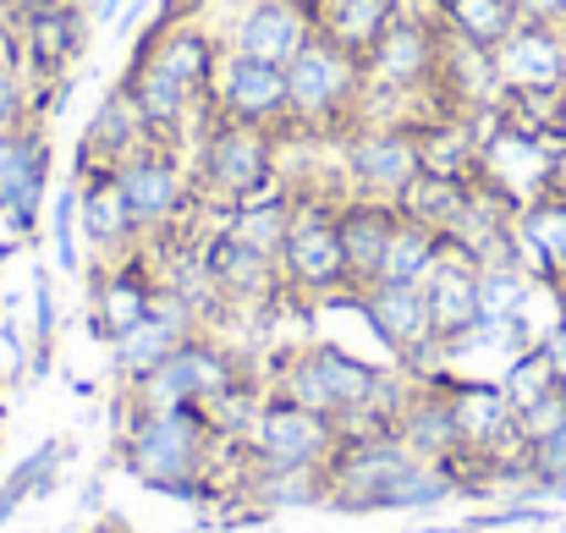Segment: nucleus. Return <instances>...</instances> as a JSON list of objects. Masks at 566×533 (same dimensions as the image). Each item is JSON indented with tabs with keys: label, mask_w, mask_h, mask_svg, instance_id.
Segmentation results:
<instances>
[{
	"label": "nucleus",
	"mask_w": 566,
	"mask_h": 533,
	"mask_svg": "<svg viewBox=\"0 0 566 533\" xmlns=\"http://www.w3.org/2000/svg\"><path fill=\"white\" fill-rule=\"evenodd\" d=\"M116 418H122V429H116L122 468L144 490L171 495V501H209L214 495V446H220V435L209 429L203 407H138L122 390Z\"/></svg>",
	"instance_id": "nucleus-1"
},
{
	"label": "nucleus",
	"mask_w": 566,
	"mask_h": 533,
	"mask_svg": "<svg viewBox=\"0 0 566 533\" xmlns=\"http://www.w3.org/2000/svg\"><path fill=\"white\" fill-rule=\"evenodd\" d=\"M286 88H292V133L286 138H331V144H342L364 122L369 72H364V61L353 50H342L336 39H325L314 28L308 44L286 61Z\"/></svg>",
	"instance_id": "nucleus-2"
},
{
	"label": "nucleus",
	"mask_w": 566,
	"mask_h": 533,
	"mask_svg": "<svg viewBox=\"0 0 566 533\" xmlns=\"http://www.w3.org/2000/svg\"><path fill=\"white\" fill-rule=\"evenodd\" d=\"M281 133L270 127H248V122H220L209 116L198 127V149H192V192L203 209H237L259 192H270L281 177Z\"/></svg>",
	"instance_id": "nucleus-3"
},
{
	"label": "nucleus",
	"mask_w": 566,
	"mask_h": 533,
	"mask_svg": "<svg viewBox=\"0 0 566 533\" xmlns=\"http://www.w3.org/2000/svg\"><path fill=\"white\" fill-rule=\"evenodd\" d=\"M342 451L336 418L270 390L242 435V462L248 473H325L331 457Z\"/></svg>",
	"instance_id": "nucleus-4"
},
{
	"label": "nucleus",
	"mask_w": 566,
	"mask_h": 533,
	"mask_svg": "<svg viewBox=\"0 0 566 533\" xmlns=\"http://www.w3.org/2000/svg\"><path fill=\"white\" fill-rule=\"evenodd\" d=\"M297 187V181H292ZM342 198L331 192H308L297 187V203H292V231L281 242V281L292 297H308V303H325V297H342L353 292L347 286V253H342V220H336Z\"/></svg>",
	"instance_id": "nucleus-5"
},
{
	"label": "nucleus",
	"mask_w": 566,
	"mask_h": 533,
	"mask_svg": "<svg viewBox=\"0 0 566 533\" xmlns=\"http://www.w3.org/2000/svg\"><path fill=\"white\" fill-rule=\"evenodd\" d=\"M375 368L379 363H364L358 353H347L342 342H308L303 353H292L281 363L275 390L303 401V407H314V412H325V418H336V429H342L353 412H364Z\"/></svg>",
	"instance_id": "nucleus-6"
},
{
	"label": "nucleus",
	"mask_w": 566,
	"mask_h": 533,
	"mask_svg": "<svg viewBox=\"0 0 566 533\" xmlns=\"http://www.w3.org/2000/svg\"><path fill=\"white\" fill-rule=\"evenodd\" d=\"M342 171H347L358 198L396 203L423 177V138H418L412 122H358L342 138Z\"/></svg>",
	"instance_id": "nucleus-7"
},
{
	"label": "nucleus",
	"mask_w": 566,
	"mask_h": 533,
	"mask_svg": "<svg viewBox=\"0 0 566 533\" xmlns=\"http://www.w3.org/2000/svg\"><path fill=\"white\" fill-rule=\"evenodd\" d=\"M237 379H248V368L237 363V353H226L220 342L192 331L160 368H149L144 379L127 385V401H138V407H203L209 396L231 390Z\"/></svg>",
	"instance_id": "nucleus-8"
},
{
	"label": "nucleus",
	"mask_w": 566,
	"mask_h": 533,
	"mask_svg": "<svg viewBox=\"0 0 566 533\" xmlns=\"http://www.w3.org/2000/svg\"><path fill=\"white\" fill-rule=\"evenodd\" d=\"M116 187L133 209V226L138 237H177V215L198 203L192 192V171L182 166V149L177 144H149L144 155H133L127 166H116Z\"/></svg>",
	"instance_id": "nucleus-9"
},
{
	"label": "nucleus",
	"mask_w": 566,
	"mask_h": 533,
	"mask_svg": "<svg viewBox=\"0 0 566 533\" xmlns=\"http://www.w3.org/2000/svg\"><path fill=\"white\" fill-rule=\"evenodd\" d=\"M209 116L220 122H248V127H270V133H292V88H286V66L270 61H248V55H226L209 88ZM203 116V122H209Z\"/></svg>",
	"instance_id": "nucleus-10"
},
{
	"label": "nucleus",
	"mask_w": 566,
	"mask_h": 533,
	"mask_svg": "<svg viewBox=\"0 0 566 533\" xmlns=\"http://www.w3.org/2000/svg\"><path fill=\"white\" fill-rule=\"evenodd\" d=\"M440 66V17L434 11H401L385 39L364 55L369 94H429Z\"/></svg>",
	"instance_id": "nucleus-11"
},
{
	"label": "nucleus",
	"mask_w": 566,
	"mask_h": 533,
	"mask_svg": "<svg viewBox=\"0 0 566 533\" xmlns=\"http://www.w3.org/2000/svg\"><path fill=\"white\" fill-rule=\"evenodd\" d=\"M17 28H22V77L28 83H61L88 50L94 11L83 0H44V6L22 11Z\"/></svg>",
	"instance_id": "nucleus-12"
},
{
	"label": "nucleus",
	"mask_w": 566,
	"mask_h": 533,
	"mask_svg": "<svg viewBox=\"0 0 566 533\" xmlns=\"http://www.w3.org/2000/svg\"><path fill=\"white\" fill-rule=\"evenodd\" d=\"M198 264H203V275H209V286L226 309H253V303H270V297L286 292L281 259L231 237V231H209L198 242Z\"/></svg>",
	"instance_id": "nucleus-13"
},
{
	"label": "nucleus",
	"mask_w": 566,
	"mask_h": 533,
	"mask_svg": "<svg viewBox=\"0 0 566 533\" xmlns=\"http://www.w3.org/2000/svg\"><path fill=\"white\" fill-rule=\"evenodd\" d=\"M314 33V6L308 0H248L231 22L226 55H248V61H270L286 66Z\"/></svg>",
	"instance_id": "nucleus-14"
},
{
	"label": "nucleus",
	"mask_w": 566,
	"mask_h": 533,
	"mask_svg": "<svg viewBox=\"0 0 566 533\" xmlns=\"http://www.w3.org/2000/svg\"><path fill=\"white\" fill-rule=\"evenodd\" d=\"M358 314H364L369 336H375L396 363L434 342V320H429V297H423V286H407V281H375V286L358 292Z\"/></svg>",
	"instance_id": "nucleus-15"
},
{
	"label": "nucleus",
	"mask_w": 566,
	"mask_h": 533,
	"mask_svg": "<svg viewBox=\"0 0 566 533\" xmlns=\"http://www.w3.org/2000/svg\"><path fill=\"white\" fill-rule=\"evenodd\" d=\"M192 331H203V325H198V309L182 303L177 292H160V303L149 309V320H138L127 336H116V342H111V363H116L122 385L144 379L149 368H160L166 357L188 342Z\"/></svg>",
	"instance_id": "nucleus-16"
},
{
	"label": "nucleus",
	"mask_w": 566,
	"mask_h": 533,
	"mask_svg": "<svg viewBox=\"0 0 566 533\" xmlns=\"http://www.w3.org/2000/svg\"><path fill=\"white\" fill-rule=\"evenodd\" d=\"M495 77L501 88H545L562 94L566 88V28L551 22H517L501 44H495Z\"/></svg>",
	"instance_id": "nucleus-17"
},
{
	"label": "nucleus",
	"mask_w": 566,
	"mask_h": 533,
	"mask_svg": "<svg viewBox=\"0 0 566 533\" xmlns=\"http://www.w3.org/2000/svg\"><path fill=\"white\" fill-rule=\"evenodd\" d=\"M77 226H83V242L99 264L122 259L144 242L133 226V209L116 187V171H105V166H77Z\"/></svg>",
	"instance_id": "nucleus-18"
},
{
	"label": "nucleus",
	"mask_w": 566,
	"mask_h": 533,
	"mask_svg": "<svg viewBox=\"0 0 566 533\" xmlns=\"http://www.w3.org/2000/svg\"><path fill=\"white\" fill-rule=\"evenodd\" d=\"M149 144H160V133L149 127V116L138 111V100L116 83V88L94 105V116H88L77 166H105V171H116V166H127L133 155H144Z\"/></svg>",
	"instance_id": "nucleus-19"
},
{
	"label": "nucleus",
	"mask_w": 566,
	"mask_h": 533,
	"mask_svg": "<svg viewBox=\"0 0 566 533\" xmlns=\"http://www.w3.org/2000/svg\"><path fill=\"white\" fill-rule=\"evenodd\" d=\"M342 253H347V286L364 292L379 281V264H385V248H390V231H396V203L385 198H358L347 192L342 209Z\"/></svg>",
	"instance_id": "nucleus-20"
},
{
	"label": "nucleus",
	"mask_w": 566,
	"mask_h": 533,
	"mask_svg": "<svg viewBox=\"0 0 566 533\" xmlns=\"http://www.w3.org/2000/svg\"><path fill=\"white\" fill-rule=\"evenodd\" d=\"M517 259L534 281H556L566 286V198L562 192H539L517 209Z\"/></svg>",
	"instance_id": "nucleus-21"
},
{
	"label": "nucleus",
	"mask_w": 566,
	"mask_h": 533,
	"mask_svg": "<svg viewBox=\"0 0 566 533\" xmlns=\"http://www.w3.org/2000/svg\"><path fill=\"white\" fill-rule=\"evenodd\" d=\"M44 192H50V138H44V122L0 133V203L39 209Z\"/></svg>",
	"instance_id": "nucleus-22"
},
{
	"label": "nucleus",
	"mask_w": 566,
	"mask_h": 533,
	"mask_svg": "<svg viewBox=\"0 0 566 533\" xmlns=\"http://www.w3.org/2000/svg\"><path fill=\"white\" fill-rule=\"evenodd\" d=\"M401 11H407L401 0H319V6H314V28L364 61Z\"/></svg>",
	"instance_id": "nucleus-23"
},
{
	"label": "nucleus",
	"mask_w": 566,
	"mask_h": 533,
	"mask_svg": "<svg viewBox=\"0 0 566 533\" xmlns=\"http://www.w3.org/2000/svg\"><path fill=\"white\" fill-rule=\"evenodd\" d=\"M446 237L434 226H418L396 209V231H390V248H385V264H379V281H407V286H423V275L434 270Z\"/></svg>",
	"instance_id": "nucleus-24"
},
{
	"label": "nucleus",
	"mask_w": 566,
	"mask_h": 533,
	"mask_svg": "<svg viewBox=\"0 0 566 533\" xmlns=\"http://www.w3.org/2000/svg\"><path fill=\"white\" fill-rule=\"evenodd\" d=\"M429 11L440 17L446 33H457V39H468V44H484V50H495V44L517 28L512 0H434Z\"/></svg>",
	"instance_id": "nucleus-25"
},
{
	"label": "nucleus",
	"mask_w": 566,
	"mask_h": 533,
	"mask_svg": "<svg viewBox=\"0 0 566 533\" xmlns=\"http://www.w3.org/2000/svg\"><path fill=\"white\" fill-rule=\"evenodd\" d=\"M534 292V275L517 264H490L479 270V320H517Z\"/></svg>",
	"instance_id": "nucleus-26"
},
{
	"label": "nucleus",
	"mask_w": 566,
	"mask_h": 533,
	"mask_svg": "<svg viewBox=\"0 0 566 533\" xmlns=\"http://www.w3.org/2000/svg\"><path fill=\"white\" fill-rule=\"evenodd\" d=\"M77 177L61 181L55 203H50V248H55V270L61 275H77L83 270V248H77Z\"/></svg>",
	"instance_id": "nucleus-27"
},
{
	"label": "nucleus",
	"mask_w": 566,
	"mask_h": 533,
	"mask_svg": "<svg viewBox=\"0 0 566 533\" xmlns=\"http://www.w3.org/2000/svg\"><path fill=\"white\" fill-rule=\"evenodd\" d=\"M28 122H39L33 83H28L22 72H6V77H0V133H17V127H28Z\"/></svg>",
	"instance_id": "nucleus-28"
},
{
	"label": "nucleus",
	"mask_w": 566,
	"mask_h": 533,
	"mask_svg": "<svg viewBox=\"0 0 566 533\" xmlns=\"http://www.w3.org/2000/svg\"><path fill=\"white\" fill-rule=\"evenodd\" d=\"M528 468L556 490V501H566V418H562V429H556V435H545V440L528 451Z\"/></svg>",
	"instance_id": "nucleus-29"
},
{
	"label": "nucleus",
	"mask_w": 566,
	"mask_h": 533,
	"mask_svg": "<svg viewBox=\"0 0 566 533\" xmlns=\"http://www.w3.org/2000/svg\"><path fill=\"white\" fill-rule=\"evenodd\" d=\"M22 374H33V347L22 342L17 320H11V314H0V390H6V385H17Z\"/></svg>",
	"instance_id": "nucleus-30"
},
{
	"label": "nucleus",
	"mask_w": 566,
	"mask_h": 533,
	"mask_svg": "<svg viewBox=\"0 0 566 533\" xmlns=\"http://www.w3.org/2000/svg\"><path fill=\"white\" fill-rule=\"evenodd\" d=\"M6 72H22V28L11 11H0V77Z\"/></svg>",
	"instance_id": "nucleus-31"
},
{
	"label": "nucleus",
	"mask_w": 566,
	"mask_h": 533,
	"mask_svg": "<svg viewBox=\"0 0 566 533\" xmlns=\"http://www.w3.org/2000/svg\"><path fill=\"white\" fill-rule=\"evenodd\" d=\"M517 22H551V28H566V0H512Z\"/></svg>",
	"instance_id": "nucleus-32"
},
{
	"label": "nucleus",
	"mask_w": 566,
	"mask_h": 533,
	"mask_svg": "<svg viewBox=\"0 0 566 533\" xmlns=\"http://www.w3.org/2000/svg\"><path fill=\"white\" fill-rule=\"evenodd\" d=\"M539 353L551 357V368H556V379H562V385H566V320H562V325H556V331H551V336H545V342H539Z\"/></svg>",
	"instance_id": "nucleus-33"
},
{
	"label": "nucleus",
	"mask_w": 566,
	"mask_h": 533,
	"mask_svg": "<svg viewBox=\"0 0 566 533\" xmlns=\"http://www.w3.org/2000/svg\"><path fill=\"white\" fill-rule=\"evenodd\" d=\"M551 192H562L566 198V149L556 144V160H551Z\"/></svg>",
	"instance_id": "nucleus-34"
},
{
	"label": "nucleus",
	"mask_w": 566,
	"mask_h": 533,
	"mask_svg": "<svg viewBox=\"0 0 566 533\" xmlns=\"http://www.w3.org/2000/svg\"><path fill=\"white\" fill-rule=\"evenodd\" d=\"M122 6H127V0H94L88 11H94V22H116V17H122Z\"/></svg>",
	"instance_id": "nucleus-35"
},
{
	"label": "nucleus",
	"mask_w": 566,
	"mask_h": 533,
	"mask_svg": "<svg viewBox=\"0 0 566 533\" xmlns=\"http://www.w3.org/2000/svg\"><path fill=\"white\" fill-rule=\"evenodd\" d=\"M99 506H105V484H88L83 490V512H99Z\"/></svg>",
	"instance_id": "nucleus-36"
},
{
	"label": "nucleus",
	"mask_w": 566,
	"mask_h": 533,
	"mask_svg": "<svg viewBox=\"0 0 566 533\" xmlns=\"http://www.w3.org/2000/svg\"><path fill=\"white\" fill-rule=\"evenodd\" d=\"M556 144L566 149V94H562V111H556Z\"/></svg>",
	"instance_id": "nucleus-37"
},
{
	"label": "nucleus",
	"mask_w": 566,
	"mask_h": 533,
	"mask_svg": "<svg viewBox=\"0 0 566 533\" xmlns=\"http://www.w3.org/2000/svg\"><path fill=\"white\" fill-rule=\"evenodd\" d=\"M0 429H6V401H0Z\"/></svg>",
	"instance_id": "nucleus-38"
}]
</instances>
